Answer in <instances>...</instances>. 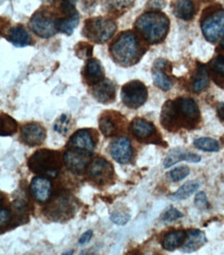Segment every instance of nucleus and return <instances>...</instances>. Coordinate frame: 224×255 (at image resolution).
I'll return each instance as SVG.
<instances>
[{
  "label": "nucleus",
  "instance_id": "nucleus-19",
  "mask_svg": "<svg viewBox=\"0 0 224 255\" xmlns=\"http://www.w3.org/2000/svg\"><path fill=\"white\" fill-rule=\"evenodd\" d=\"M183 160L189 162H200L201 156L198 154L184 151L183 149H174L167 154V156L165 157V160L163 162V166L164 168H169L172 165L178 163L179 161Z\"/></svg>",
  "mask_w": 224,
  "mask_h": 255
},
{
  "label": "nucleus",
  "instance_id": "nucleus-1",
  "mask_svg": "<svg viewBox=\"0 0 224 255\" xmlns=\"http://www.w3.org/2000/svg\"><path fill=\"white\" fill-rule=\"evenodd\" d=\"M200 110L191 98H178L167 102L161 111V123L167 130L178 127L192 128L200 121Z\"/></svg>",
  "mask_w": 224,
  "mask_h": 255
},
{
  "label": "nucleus",
  "instance_id": "nucleus-39",
  "mask_svg": "<svg viewBox=\"0 0 224 255\" xmlns=\"http://www.w3.org/2000/svg\"><path fill=\"white\" fill-rule=\"evenodd\" d=\"M194 204L197 207L204 209V208H208L209 207V202H208V198L205 192H199L195 196V200H194Z\"/></svg>",
  "mask_w": 224,
  "mask_h": 255
},
{
  "label": "nucleus",
  "instance_id": "nucleus-5",
  "mask_svg": "<svg viewBox=\"0 0 224 255\" xmlns=\"http://www.w3.org/2000/svg\"><path fill=\"white\" fill-rule=\"evenodd\" d=\"M117 30V26L113 22L107 18H93L85 22L83 34L89 40L103 44V42L109 40Z\"/></svg>",
  "mask_w": 224,
  "mask_h": 255
},
{
  "label": "nucleus",
  "instance_id": "nucleus-14",
  "mask_svg": "<svg viewBox=\"0 0 224 255\" xmlns=\"http://www.w3.org/2000/svg\"><path fill=\"white\" fill-rule=\"evenodd\" d=\"M46 130L39 123H28L21 129V139L24 144L30 147H36L45 141Z\"/></svg>",
  "mask_w": 224,
  "mask_h": 255
},
{
  "label": "nucleus",
  "instance_id": "nucleus-15",
  "mask_svg": "<svg viewBox=\"0 0 224 255\" xmlns=\"http://www.w3.org/2000/svg\"><path fill=\"white\" fill-rule=\"evenodd\" d=\"M30 192L38 203L49 202L52 194V183L49 178L43 176L34 177L30 184Z\"/></svg>",
  "mask_w": 224,
  "mask_h": 255
},
{
  "label": "nucleus",
  "instance_id": "nucleus-32",
  "mask_svg": "<svg viewBox=\"0 0 224 255\" xmlns=\"http://www.w3.org/2000/svg\"><path fill=\"white\" fill-rule=\"evenodd\" d=\"M72 127H73L72 119L67 115H61L54 123V130L64 135L69 132V130L72 129Z\"/></svg>",
  "mask_w": 224,
  "mask_h": 255
},
{
  "label": "nucleus",
  "instance_id": "nucleus-22",
  "mask_svg": "<svg viewBox=\"0 0 224 255\" xmlns=\"http://www.w3.org/2000/svg\"><path fill=\"white\" fill-rule=\"evenodd\" d=\"M187 233L183 231H175L166 234L162 240V247L167 251H174L183 246L186 240Z\"/></svg>",
  "mask_w": 224,
  "mask_h": 255
},
{
  "label": "nucleus",
  "instance_id": "nucleus-21",
  "mask_svg": "<svg viewBox=\"0 0 224 255\" xmlns=\"http://www.w3.org/2000/svg\"><path fill=\"white\" fill-rule=\"evenodd\" d=\"M207 242L206 235L199 230H192L187 233L186 240L183 244V251L190 253L200 249Z\"/></svg>",
  "mask_w": 224,
  "mask_h": 255
},
{
  "label": "nucleus",
  "instance_id": "nucleus-18",
  "mask_svg": "<svg viewBox=\"0 0 224 255\" xmlns=\"http://www.w3.org/2000/svg\"><path fill=\"white\" fill-rule=\"evenodd\" d=\"M83 76L87 84L90 85H95L102 82L105 79V72L102 63L94 58L89 59L83 72Z\"/></svg>",
  "mask_w": 224,
  "mask_h": 255
},
{
  "label": "nucleus",
  "instance_id": "nucleus-13",
  "mask_svg": "<svg viewBox=\"0 0 224 255\" xmlns=\"http://www.w3.org/2000/svg\"><path fill=\"white\" fill-rule=\"evenodd\" d=\"M67 148L91 155L95 149V140L90 130L80 129L69 138Z\"/></svg>",
  "mask_w": 224,
  "mask_h": 255
},
{
  "label": "nucleus",
  "instance_id": "nucleus-6",
  "mask_svg": "<svg viewBox=\"0 0 224 255\" xmlns=\"http://www.w3.org/2000/svg\"><path fill=\"white\" fill-rule=\"evenodd\" d=\"M77 205L74 198L67 194H59L50 202L46 208V214L54 221H65L74 216Z\"/></svg>",
  "mask_w": 224,
  "mask_h": 255
},
{
  "label": "nucleus",
  "instance_id": "nucleus-40",
  "mask_svg": "<svg viewBox=\"0 0 224 255\" xmlns=\"http://www.w3.org/2000/svg\"><path fill=\"white\" fill-rule=\"evenodd\" d=\"M92 236H93V232H92V231L86 232L85 234H83V235L81 236V238H80V240H79V243H80L81 245H85L86 243H88L89 241L91 240Z\"/></svg>",
  "mask_w": 224,
  "mask_h": 255
},
{
  "label": "nucleus",
  "instance_id": "nucleus-16",
  "mask_svg": "<svg viewBox=\"0 0 224 255\" xmlns=\"http://www.w3.org/2000/svg\"><path fill=\"white\" fill-rule=\"evenodd\" d=\"M130 131L132 135L139 141H147L152 139L156 134V128L154 125L142 118H135L130 123Z\"/></svg>",
  "mask_w": 224,
  "mask_h": 255
},
{
  "label": "nucleus",
  "instance_id": "nucleus-33",
  "mask_svg": "<svg viewBox=\"0 0 224 255\" xmlns=\"http://www.w3.org/2000/svg\"><path fill=\"white\" fill-rule=\"evenodd\" d=\"M210 68L214 74L215 82L220 78V80L224 81V58L216 57L211 62H210Z\"/></svg>",
  "mask_w": 224,
  "mask_h": 255
},
{
  "label": "nucleus",
  "instance_id": "nucleus-36",
  "mask_svg": "<svg viewBox=\"0 0 224 255\" xmlns=\"http://www.w3.org/2000/svg\"><path fill=\"white\" fill-rule=\"evenodd\" d=\"M11 212L8 209L2 207L1 210H0V225H1V230L4 229V226L6 228V226L11 222Z\"/></svg>",
  "mask_w": 224,
  "mask_h": 255
},
{
  "label": "nucleus",
  "instance_id": "nucleus-9",
  "mask_svg": "<svg viewBox=\"0 0 224 255\" xmlns=\"http://www.w3.org/2000/svg\"><path fill=\"white\" fill-rule=\"evenodd\" d=\"M202 31L208 41L219 40L224 35V10L217 9L208 15L202 22Z\"/></svg>",
  "mask_w": 224,
  "mask_h": 255
},
{
  "label": "nucleus",
  "instance_id": "nucleus-7",
  "mask_svg": "<svg viewBox=\"0 0 224 255\" xmlns=\"http://www.w3.org/2000/svg\"><path fill=\"white\" fill-rule=\"evenodd\" d=\"M148 97V91L145 85L139 81L126 83L121 89V99L123 104L130 109L142 107Z\"/></svg>",
  "mask_w": 224,
  "mask_h": 255
},
{
  "label": "nucleus",
  "instance_id": "nucleus-4",
  "mask_svg": "<svg viewBox=\"0 0 224 255\" xmlns=\"http://www.w3.org/2000/svg\"><path fill=\"white\" fill-rule=\"evenodd\" d=\"M63 157L57 151L41 149L34 152L28 160V167L38 176L55 178L62 166Z\"/></svg>",
  "mask_w": 224,
  "mask_h": 255
},
{
  "label": "nucleus",
  "instance_id": "nucleus-8",
  "mask_svg": "<svg viewBox=\"0 0 224 255\" xmlns=\"http://www.w3.org/2000/svg\"><path fill=\"white\" fill-rule=\"evenodd\" d=\"M57 20L54 19L49 12L37 11L31 18L29 26L31 30L39 37L49 38L59 31Z\"/></svg>",
  "mask_w": 224,
  "mask_h": 255
},
{
  "label": "nucleus",
  "instance_id": "nucleus-11",
  "mask_svg": "<svg viewBox=\"0 0 224 255\" xmlns=\"http://www.w3.org/2000/svg\"><path fill=\"white\" fill-rule=\"evenodd\" d=\"M109 150L111 156L121 164L129 163L133 156V150L130 140L125 136H120L112 141Z\"/></svg>",
  "mask_w": 224,
  "mask_h": 255
},
{
  "label": "nucleus",
  "instance_id": "nucleus-25",
  "mask_svg": "<svg viewBox=\"0 0 224 255\" xmlns=\"http://www.w3.org/2000/svg\"><path fill=\"white\" fill-rule=\"evenodd\" d=\"M65 16L66 17L57 20L58 30L67 35H71L73 34L75 28L79 24V13L76 10L75 12L71 13V15H65Z\"/></svg>",
  "mask_w": 224,
  "mask_h": 255
},
{
  "label": "nucleus",
  "instance_id": "nucleus-26",
  "mask_svg": "<svg viewBox=\"0 0 224 255\" xmlns=\"http://www.w3.org/2000/svg\"><path fill=\"white\" fill-rule=\"evenodd\" d=\"M100 128L104 135L114 136L118 134L119 131V122L116 118H112L107 114L102 116L100 119Z\"/></svg>",
  "mask_w": 224,
  "mask_h": 255
},
{
  "label": "nucleus",
  "instance_id": "nucleus-28",
  "mask_svg": "<svg viewBox=\"0 0 224 255\" xmlns=\"http://www.w3.org/2000/svg\"><path fill=\"white\" fill-rule=\"evenodd\" d=\"M200 188V184L195 181H190L184 184L183 186H181L177 192H175L172 195V200L174 201H180L185 200V198L192 195L195 191Z\"/></svg>",
  "mask_w": 224,
  "mask_h": 255
},
{
  "label": "nucleus",
  "instance_id": "nucleus-35",
  "mask_svg": "<svg viewBox=\"0 0 224 255\" xmlns=\"http://www.w3.org/2000/svg\"><path fill=\"white\" fill-rule=\"evenodd\" d=\"M130 219V216L128 213H124V212H113L111 215V220L113 221L117 225H125Z\"/></svg>",
  "mask_w": 224,
  "mask_h": 255
},
{
  "label": "nucleus",
  "instance_id": "nucleus-23",
  "mask_svg": "<svg viewBox=\"0 0 224 255\" xmlns=\"http://www.w3.org/2000/svg\"><path fill=\"white\" fill-rule=\"evenodd\" d=\"M175 16L182 20H191L195 13V6L191 0H178L174 4Z\"/></svg>",
  "mask_w": 224,
  "mask_h": 255
},
{
  "label": "nucleus",
  "instance_id": "nucleus-27",
  "mask_svg": "<svg viewBox=\"0 0 224 255\" xmlns=\"http://www.w3.org/2000/svg\"><path fill=\"white\" fill-rule=\"evenodd\" d=\"M153 80L156 86L163 91L170 90L173 86L172 80L165 75V73L160 66H158V64H155V67L153 69Z\"/></svg>",
  "mask_w": 224,
  "mask_h": 255
},
{
  "label": "nucleus",
  "instance_id": "nucleus-30",
  "mask_svg": "<svg viewBox=\"0 0 224 255\" xmlns=\"http://www.w3.org/2000/svg\"><path fill=\"white\" fill-rule=\"evenodd\" d=\"M133 0H104V5L111 12H122L128 9Z\"/></svg>",
  "mask_w": 224,
  "mask_h": 255
},
{
  "label": "nucleus",
  "instance_id": "nucleus-24",
  "mask_svg": "<svg viewBox=\"0 0 224 255\" xmlns=\"http://www.w3.org/2000/svg\"><path fill=\"white\" fill-rule=\"evenodd\" d=\"M209 85V75L205 65L200 64L192 80V90L195 93H200L206 89Z\"/></svg>",
  "mask_w": 224,
  "mask_h": 255
},
{
  "label": "nucleus",
  "instance_id": "nucleus-29",
  "mask_svg": "<svg viewBox=\"0 0 224 255\" xmlns=\"http://www.w3.org/2000/svg\"><path fill=\"white\" fill-rule=\"evenodd\" d=\"M194 146L200 150L207 152H217L220 150V144L218 140L211 137H201L194 140Z\"/></svg>",
  "mask_w": 224,
  "mask_h": 255
},
{
  "label": "nucleus",
  "instance_id": "nucleus-37",
  "mask_svg": "<svg viewBox=\"0 0 224 255\" xmlns=\"http://www.w3.org/2000/svg\"><path fill=\"white\" fill-rule=\"evenodd\" d=\"M182 216L183 215H182L181 212H179L175 208H170L169 210H166V212L163 214L162 220L165 222H172V221H175V220L181 218Z\"/></svg>",
  "mask_w": 224,
  "mask_h": 255
},
{
  "label": "nucleus",
  "instance_id": "nucleus-3",
  "mask_svg": "<svg viewBox=\"0 0 224 255\" xmlns=\"http://www.w3.org/2000/svg\"><path fill=\"white\" fill-rule=\"evenodd\" d=\"M135 28L150 44H158L169 32L170 20L162 12L148 11L137 19Z\"/></svg>",
  "mask_w": 224,
  "mask_h": 255
},
{
  "label": "nucleus",
  "instance_id": "nucleus-31",
  "mask_svg": "<svg viewBox=\"0 0 224 255\" xmlns=\"http://www.w3.org/2000/svg\"><path fill=\"white\" fill-rule=\"evenodd\" d=\"M18 124L8 115H1V122H0V134L1 136H8L17 131Z\"/></svg>",
  "mask_w": 224,
  "mask_h": 255
},
{
  "label": "nucleus",
  "instance_id": "nucleus-42",
  "mask_svg": "<svg viewBox=\"0 0 224 255\" xmlns=\"http://www.w3.org/2000/svg\"><path fill=\"white\" fill-rule=\"evenodd\" d=\"M222 47H223V49H224V39L222 40Z\"/></svg>",
  "mask_w": 224,
  "mask_h": 255
},
{
  "label": "nucleus",
  "instance_id": "nucleus-41",
  "mask_svg": "<svg viewBox=\"0 0 224 255\" xmlns=\"http://www.w3.org/2000/svg\"><path fill=\"white\" fill-rule=\"evenodd\" d=\"M218 115H219V118L224 122V104H220L218 106Z\"/></svg>",
  "mask_w": 224,
  "mask_h": 255
},
{
  "label": "nucleus",
  "instance_id": "nucleus-20",
  "mask_svg": "<svg viewBox=\"0 0 224 255\" xmlns=\"http://www.w3.org/2000/svg\"><path fill=\"white\" fill-rule=\"evenodd\" d=\"M6 38L13 46H16L18 48L29 46L31 44V36L29 32L22 26L11 27L7 33Z\"/></svg>",
  "mask_w": 224,
  "mask_h": 255
},
{
  "label": "nucleus",
  "instance_id": "nucleus-17",
  "mask_svg": "<svg viewBox=\"0 0 224 255\" xmlns=\"http://www.w3.org/2000/svg\"><path fill=\"white\" fill-rule=\"evenodd\" d=\"M116 87L110 80L104 79L102 82L95 84L92 88L93 96L103 104L111 103L115 98Z\"/></svg>",
  "mask_w": 224,
  "mask_h": 255
},
{
  "label": "nucleus",
  "instance_id": "nucleus-34",
  "mask_svg": "<svg viewBox=\"0 0 224 255\" xmlns=\"http://www.w3.org/2000/svg\"><path fill=\"white\" fill-rule=\"evenodd\" d=\"M189 173L190 171L187 166H179L169 173V178L174 182H179L185 179L189 175Z\"/></svg>",
  "mask_w": 224,
  "mask_h": 255
},
{
  "label": "nucleus",
  "instance_id": "nucleus-12",
  "mask_svg": "<svg viewBox=\"0 0 224 255\" xmlns=\"http://www.w3.org/2000/svg\"><path fill=\"white\" fill-rule=\"evenodd\" d=\"M90 154L77 150H67L63 155V162L72 173L76 175L83 174L89 163Z\"/></svg>",
  "mask_w": 224,
  "mask_h": 255
},
{
  "label": "nucleus",
  "instance_id": "nucleus-2",
  "mask_svg": "<svg viewBox=\"0 0 224 255\" xmlns=\"http://www.w3.org/2000/svg\"><path fill=\"white\" fill-rule=\"evenodd\" d=\"M110 53L116 63L127 67L135 64L144 52L136 35L131 31H125L112 44Z\"/></svg>",
  "mask_w": 224,
  "mask_h": 255
},
{
  "label": "nucleus",
  "instance_id": "nucleus-38",
  "mask_svg": "<svg viewBox=\"0 0 224 255\" xmlns=\"http://www.w3.org/2000/svg\"><path fill=\"white\" fill-rule=\"evenodd\" d=\"M77 3V0H63L61 7L62 11L65 13V15H71V13L75 12V5Z\"/></svg>",
  "mask_w": 224,
  "mask_h": 255
},
{
  "label": "nucleus",
  "instance_id": "nucleus-10",
  "mask_svg": "<svg viewBox=\"0 0 224 255\" xmlns=\"http://www.w3.org/2000/svg\"><path fill=\"white\" fill-rule=\"evenodd\" d=\"M88 176L94 183L105 185L113 180L114 167L107 159L100 156L95 157L88 167Z\"/></svg>",
  "mask_w": 224,
  "mask_h": 255
}]
</instances>
